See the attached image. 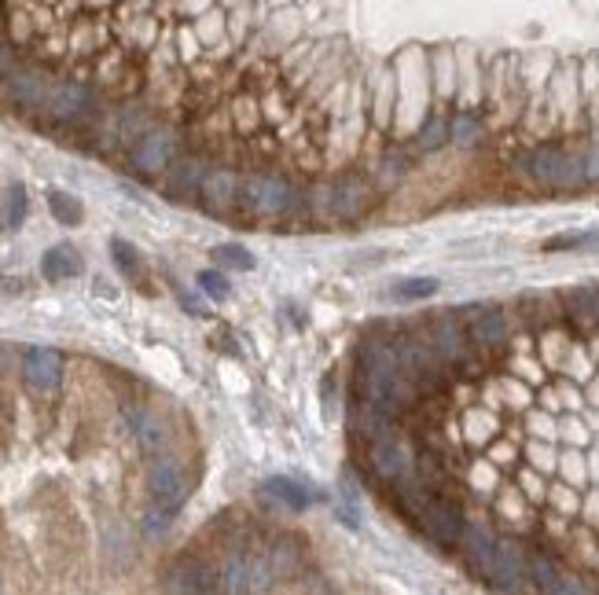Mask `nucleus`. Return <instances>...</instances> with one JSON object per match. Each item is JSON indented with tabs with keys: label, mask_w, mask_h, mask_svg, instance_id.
Listing matches in <instances>:
<instances>
[{
	"label": "nucleus",
	"mask_w": 599,
	"mask_h": 595,
	"mask_svg": "<svg viewBox=\"0 0 599 595\" xmlns=\"http://www.w3.org/2000/svg\"><path fill=\"white\" fill-rule=\"evenodd\" d=\"M133 162H137V170H144V173L163 170V166L170 162V136H166V133H147V136L137 144V151H133Z\"/></svg>",
	"instance_id": "14"
},
{
	"label": "nucleus",
	"mask_w": 599,
	"mask_h": 595,
	"mask_svg": "<svg viewBox=\"0 0 599 595\" xmlns=\"http://www.w3.org/2000/svg\"><path fill=\"white\" fill-rule=\"evenodd\" d=\"M4 372H12V349L0 342V375H4Z\"/></svg>",
	"instance_id": "40"
},
{
	"label": "nucleus",
	"mask_w": 599,
	"mask_h": 595,
	"mask_svg": "<svg viewBox=\"0 0 599 595\" xmlns=\"http://www.w3.org/2000/svg\"><path fill=\"white\" fill-rule=\"evenodd\" d=\"M48 107H52V114L56 118H77L85 107H89V89L85 85H77V82H63V85H56V92L48 96Z\"/></svg>",
	"instance_id": "15"
},
{
	"label": "nucleus",
	"mask_w": 599,
	"mask_h": 595,
	"mask_svg": "<svg viewBox=\"0 0 599 595\" xmlns=\"http://www.w3.org/2000/svg\"><path fill=\"white\" fill-rule=\"evenodd\" d=\"M361 393H365V405L386 419L405 412L416 401V386L397 372L393 349H383V346H372L361 356Z\"/></svg>",
	"instance_id": "1"
},
{
	"label": "nucleus",
	"mask_w": 599,
	"mask_h": 595,
	"mask_svg": "<svg viewBox=\"0 0 599 595\" xmlns=\"http://www.w3.org/2000/svg\"><path fill=\"white\" fill-rule=\"evenodd\" d=\"M214 261H217L221 268H235V272H251V268H254V254L243 250V247H235V243L214 247Z\"/></svg>",
	"instance_id": "26"
},
{
	"label": "nucleus",
	"mask_w": 599,
	"mask_h": 595,
	"mask_svg": "<svg viewBox=\"0 0 599 595\" xmlns=\"http://www.w3.org/2000/svg\"><path fill=\"white\" fill-rule=\"evenodd\" d=\"M217 588L225 595H251L254 591V559L247 555H232L225 570L217 573Z\"/></svg>",
	"instance_id": "12"
},
{
	"label": "nucleus",
	"mask_w": 599,
	"mask_h": 595,
	"mask_svg": "<svg viewBox=\"0 0 599 595\" xmlns=\"http://www.w3.org/2000/svg\"><path fill=\"white\" fill-rule=\"evenodd\" d=\"M445 140H449V126L442 122V118H430L427 129H423V136H419V147H423V151H434V147H442Z\"/></svg>",
	"instance_id": "33"
},
{
	"label": "nucleus",
	"mask_w": 599,
	"mask_h": 595,
	"mask_svg": "<svg viewBox=\"0 0 599 595\" xmlns=\"http://www.w3.org/2000/svg\"><path fill=\"white\" fill-rule=\"evenodd\" d=\"M570 305L581 316H599V291L595 287H581V291L570 294Z\"/></svg>",
	"instance_id": "34"
},
{
	"label": "nucleus",
	"mask_w": 599,
	"mask_h": 595,
	"mask_svg": "<svg viewBox=\"0 0 599 595\" xmlns=\"http://www.w3.org/2000/svg\"><path fill=\"white\" fill-rule=\"evenodd\" d=\"M144 526H147L151 537L166 533V529H170V514H166V511H147V522H144Z\"/></svg>",
	"instance_id": "37"
},
{
	"label": "nucleus",
	"mask_w": 599,
	"mask_h": 595,
	"mask_svg": "<svg viewBox=\"0 0 599 595\" xmlns=\"http://www.w3.org/2000/svg\"><path fill=\"white\" fill-rule=\"evenodd\" d=\"M22 217H26V188H22V184H15V188L8 191L4 224H8V228H19V224H22Z\"/></svg>",
	"instance_id": "32"
},
{
	"label": "nucleus",
	"mask_w": 599,
	"mask_h": 595,
	"mask_svg": "<svg viewBox=\"0 0 599 595\" xmlns=\"http://www.w3.org/2000/svg\"><path fill=\"white\" fill-rule=\"evenodd\" d=\"M585 162H588V180H599V147H592L585 154Z\"/></svg>",
	"instance_id": "38"
},
{
	"label": "nucleus",
	"mask_w": 599,
	"mask_h": 595,
	"mask_svg": "<svg viewBox=\"0 0 599 595\" xmlns=\"http://www.w3.org/2000/svg\"><path fill=\"white\" fill-rule=\"evenodd\" d=\"M166 584H170V595H214L217 573L198 559H181V563H173Z\"/></svg>",
	"instance_id": "7"
},
{
	"label": "nucleus",
	"mask_w": 599,
	"mask_h": 595,
	"mask_svg": "<svg viewBox=\"0 0 599 595\" xmlns=\"http://www.w3.org/2000/svg\"><path fill=\"white\" fill-rule=\"evenodd\" d=\"M41 272H45V280H52V284H59V280H70V276H77V272H82V258H77V250H74V247L59 243V247H52V250L45 254V261H41Z\"/></svg>",
	"instance_id": "16"
},
{
	"label": "nucleus",
	"mask_w": 599,
	"mask_h": 595,
	"mask_svg": "<svg viewBox=\"0 0 599 595\" xmlns=\"http://www.w3.org/2000/svg\"><path fill=\"white\" fill-rule=\"evenodd\" d=\"M247 203L261 217H279L287 214L295 203V191L279 180V177H251L247 180Z\"/></svg>",
	"instance_id": "6"
},
{
	"label": "nucleus",
	"mask_w": 599,
	"mask_h": 595,
	"mask_svg": "<svg viewBox=\"0 0 599 595\" xmlns=\"http://www.w3.org/2000/svg\"><path fill=\"white\" fill-rule=\"evenodd\" d=\"M559 573H563V570H559L555 559H548V555H533V559H530V581L537 584V591H544Z\"/></svg>",
	"instance_id": "30"
},
{
	"label": "nucleus",
	"mask_w": 599,
	"mask_h": 595,
	"mask_svg": "<svg viewBox=\"0 0 599 595\" xmlns=\"http://www.w3.org/2000/svg\"><path fill=\"white\" fill-rule=\"evenodd\" d=\"M437 287H442V284H437L434 276H409V280H397L390 294L397 302H423V298H434Z\"/></svg>",
	"instance_id": "22"
},
{
	"label": "nucleus",
	"mask_w": 599,
	"mask_h": 595,
	"mask_svg": "<svg viewBox=\"0 0 599 595\" xmlns=\"http://www.w3.org/2000/svg\"><path fill=\"white\" fill-rule=\"evenodd\" d=\"M110 250H114V261H118V268H122V272H137L140 268V258H137V250L126 240H114Z\"/></svg>",
	"instance_id": "36"
},
{
	"label": "nucleus",
	"mask_w": 599,
	"mask_h": 595,
	"mask_svg": "<svg viewBox=\"0 0 599 595\" xmlns=\"http://www.w3.org/2000/svg\"><path fill=\"white\" fill-rule=\"evenodd\" d=\"M372 467H375V474H383V478H390V482H409L412 452L397 438H383V442L372 445Z\"/></svg>",
	"instance_id": "9"
},
{
	"label": "nucleus",
	"mask_w": 599,
	"mask_h": 595,
	"mask_svg": "<svg viewBox=\"0 0 599 595\" xmlns=\"http://www.w3.org/2000/svg\"><path fill=\"white\" fill-rule=\"evenodd\" d=\"M430 349L437 361H456V356L463 353V331L460 324L453 320V316H442L434 328H430Z\"/></svg>",
	"instance_id": "13"
},
{
	"label": "nucleus",
	"mask_w": 599,
	"mask_h": 595,
	"mask_svg": "<svg viewBox=\"0 0 599 595\" xmlns=\"http://www.w3.org/2000/svg\"><path fill=\"white\" fill-rule=\"evenodd\" d=\"M22 372H26V382H30L33 389L48 393V389H56V386H59L63 361H59V353H56V349H41V346H33V349H26V356H22Z\"/></svg>",
	"instance_id": "8"
},
{
	"label": "nucleus",
	"mask_w": 599,
	"mask_h": 595,
	"mask_svg": "<svg viewBox=\"0 0 599 595\" xmlns=\"http://www.w3.org/2000/svg\"><path fill=\"white\" fill-rule=\"evenodd\" d=\"M365 206H368V188H365V180L346 177V180L335 184V195H331V210H335V217L353 221V217H361V214H365Z\"/></svg>",
	"instance_id": "11"
},
{
	"label": "nucleus",
	"mask_w": 599,
	"mask_h": 595,
	"mask_svg": "<svg viewBox=\"0 0 599 595\" xmlns=\"http://www.w3.org/2000/svg\"><path fill=\"white\" fill-rule=\"evenodd\" d=\"M449 136H453L460 147H474L478 136H482V122H478V118H471V114H460L456 122L449 126Z\"/></svg>",
	"instance_id": "29"
},
{
	"label": "nucleus",
	"mask_w": 599,
	"mask_h": 595,
	"mask_svg": "<svg viewBox=\"0 0 599 595\" xmlns=\"http://www.w3.org/2000/svg\"><path fill=\"white\" fill-rule=\"evenodd\" d=\"M463 551H467L471 566L482 573V570L489 566V559H493V551H497V537H493L486 526H467V533H463Z\"/></svg>",
	"instance_id": "17"
},
{
	"label": "nucleus",
	"mask_w": 599,
	"mask_h": 595,
	"mask_svg": "<svg viewBox=\"0 0 599 595\" xmlns=\"http://www.w3.org/2000/svg\"><path fill=\"white\" fill-rule=\"evenodd\" d=\"M588 243H599V232H563V235H551V240H544V254L577 250V247H588Z\"/></svg>",
	"instance_id": "28"
},
{
	"label": "nucleus",
	"mask_w": 599,
	"mask_h": 595,
	"mask_svg": "<svg viewBox=\"0 0 599 595\" xmlns=\"http://www.w3.org/2000/svg\"><path fill=\"white\" fill-rule=\"evenodd\" d=\"M4 74H12V48L0 41V77H4Z\"/></svg>",
	"instance_id": "39"
},
{
	"label": "nucleus",
	"mask_w": 599,
	"mask_h": 595,
	"mask_svg": "<svg viewBox=\"0 0 599 595\" xmlns=\"http://www.w3.org/2000/svg\"><path fill=\"white\" fill-rule=\"evenodd\" d=\"M203 195H207V206H210L214 214H221V210L232 203V198H235V177H232V173H214V177H207Z\"/></svg>",
	"instance_id": "24"
},
{
	"label": "nucleus",
	"mask_w": 599,
	"mask_h": 595,
	"mask_svg": "<svg viewBox=\"0 0 599 595\" xmlns=\"http://www.w3.org/2000/svg\"><path fill=\"white\" fill-rule=\"evenodd\" d=\"M563 166H567V151H559V147H537L526 158V173L541 188H563Z\"/></svg>",
	"instance_id": "10"
},
{
	"label": "nucleus",
	"mask_w": 599,
	"mask_h": 595,
	"mask_svg": "<svg viewBox=\"0 0 599 595\" xmlns=\"http://www.w3.org/2000/svg\"><path fill=\"white\" fill-rule=\"evenodd\" d=\"M265 563H269L272 577H291V573L298 570V563H302V555H298V547H295L291 540H279V544L269 547Z\"/></svg>",
	"instance_id": "23"
},
{
	"label": "nucleus",
	"mask_w": 599,
	"mask_h": 595,
	"mask_svg": "<svg viewBox=\"0 0 599 595\" xmlns=\"http://www.w3.org/2000/svg\"><path fill=\"white\" fill-rule=\"evenodd\" d=\"M419 526L427 529V537L442 547H453L463 540L467 533V519H463V507L445 500V496H434L423 511H419Z\"/></svg>",
	"instance_id": "2"
},
{
	"label": "nucleus",
	"mask_w": 599,
	"mask_h": 595,
	"mask_svg": "<svg viewBox=\"0 0 599 595\" xmlns=\"http://www.w3.org/2000/svg\"><path fill=\"white\" fill-rule=\"evenodd\" d=\"M482 577L500 588V591H511L518 588L526 577H530V559H526V551L523 544H515V540H497V551H493V559L489 566L482 570Z\"/></svg>",
	"instance_id": "3"
},
{
	"label": "nucleus",
	"mask_w": 599,
	"mask_h": 595,
	"mask_svg": "<svg viewBox=\"0 0 599 595\" xmlns=\"http://www.w3.org/2000/svg\"><path fill=\"white\" fill-rule=\"evenodd\" d=\"M12 100L19 103V107H41L45 100H48V89H45V82H41V74H12Z\"/></svg>",
	"instance_id": "19"
},
{
	"label": "nucleus",
	"mask_w": 599,
	"mask_h": 595,
	"mask_svg": "<svg viewBox=\"0 0 599 595\" xmlns=\"http://www.w3.org/2000/svg\"><path fill=\"white\" fill-rule=\"evenodd\" d=\"M471 342L478 346H500L507 338V320H504V312L489 309V312H478V320L471 324Z\"/></svg>",
	"instance_id": "18"
},
{
	"label": "nucleus",
	"mask_w": 599,
	"mask_h": 595,
	"mask_svg": "<svg viewBox=\"0 0 599 595\" xmlns=\"http://www.w3.org/2000/svg\"><path fill=\"white\" fill-rule=\"evenodd\" d=\"M48 210L59 224H77L82 221V203L77 198H70L66 191H48Z\"/></svg>",
	"instance_id": "27"
},
{
	"label": "nucleus",
	"mask_w": 599,
	"mask_h": 595,
	"mask_svg": "<svg viewBox=\"0 0 599 595\" xmlns=\"http://www.w3.org/2000/svg\"><path fill=\"white\" fill-rule=\"evenodd\" d=\"M198 287H203L210 298H217V302H225V298H228V280H225L221 272H214V268L198 272Z\"/></svg>",
	"instance_id": "35"
},
{
	"label": "nucleus",
	"mask_w": 599,
	"mask_h": 595,
	"mask_svg": "<svg viewBox=\"0 0 599 595\" xmlns=\"http://www.w3.org/2000/svg\"><path fill=\"white\" fill-rule=\"evenodd\" d=\"M393 361H397V372H401L412 386H427V382H437V372H442V361L434 356L430 342H419V338H401L393 346Z\"/></svg>",
	"instance_id": "5"
},
{
	"label": "nucleus",
	"mask_w": 599,
	"mask_h": 595,
	"mask_svg": "<svg viewBox=\"0 0 599 595\" xmlns=\"http://www.w3.org/2000/svg\"><path fill=\"white\" fill-rule=\"evenodd\" d=\"M265 493H269V496H276L279 503H287L291 511H305V507H309V500H313V496H309V489H302L295 478H269V482H265Z\"/></svg>",
	"instance_id": "21"
},
{
	"label": "nucleus",
	"mask_w": 599,
	"mask_h": 595,
	"mask_svg": "<svg viewBox=\"0 0 599 595\" xmlns=\"http://www.w3.org/2000/svg\"><path fill=\"white\" fill-rule=\"evenodd\" d=\"M541 595H592V588L581 577H574V573H559Z\"/></svg>",
	"instance_id": "31"
},
{
	"label": "nucleus",
	"mask_w": 599,
	"mask_h": 595,
	"mask_svg": "<svg viewBox=\"0 0 599 595\" xmlns=\"http://www.w3.org/2000/svg\"><path fill=\"white\" fill-rule=\"evenodd\" d=\"M129 423H133V433H137V442L147 449V452H158L166 442V426L158 423L151 412H129Z\"/></svg>",
	"instance_id": "20"
},
{
	"label": "nucleus",
	"mask_w": 599,
	"mask_h": 595,
	"mask_svg": "<svg viewBox=\"0 0 599 595\" xmlns=\"http://www.w3.org/2000/svg\"><path fill=\"white\" fill-rule=\"evenodd\" d=\"M198 180H203V166H198V162H181L170 173V195L173 198H188V195H195Z\"/></svg>",
	"instance_id": "25"
},
{
	"label": "nucleus",
	"mask_w": 599,
	"mask_h": 595,
	"mask_svg": "<svg viewBox=\"0 0 599 595\" xmlns=\"http://www.w3.org/2000/svg\"><path fill=\"white\" fill-rule=\"evenodd\" d=\"M147 489H151V500L158 511L173 514L184 500H188V478L177 459H158L147 474Z\"/></svg>",
	"instance_id": "4"
}]
</instances>
